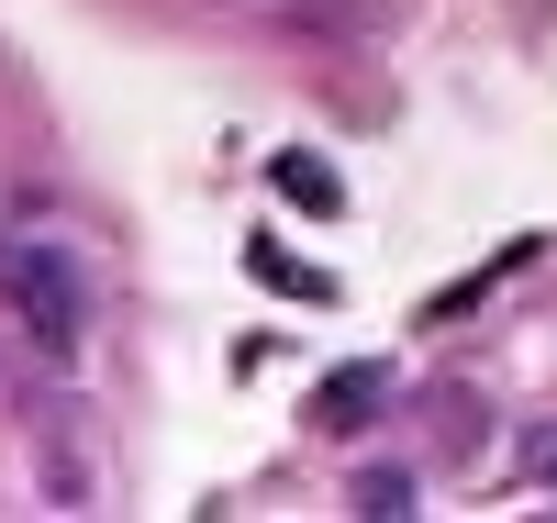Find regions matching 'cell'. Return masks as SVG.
Masks as SVG:
<instances>
[{"label": "cell", "instance_id": "277c9868", "mask_svg": "<svg viewBox=\"0 0 557 523\" xmlns=\"http://www.w3.org/2000/svg\"><path fill=\"white\" fill-rule=\"evenodd\" d=\"M246 257H257V278H268L278 301H335V278H323V267H301V257H278V246H246Z\"/></svg>", "mask_w": 557, "mask_h": 523}, {"label": "cell", "instance_id": "7a4b0ae2", "mask_svg": "<svg viewBox=\"0 0 557 523\" xmlns=\"http://www.w3.org/2000/svg\"><path fill=\"white\" fill-rule=\"evenodd\" d=\"M268 189H278L290 212H312V223H323V212H346V178L323 167V157H301V146H290V157H268Z\"/></svg>", "mask_w": 557, "mask_h": 523}, {"label": "cell", "instance_id": "3957f363", "mask_svg": "<svg viewBox=\"0 0 557 523\" xmlns=\"http://www.w3.org/2000/svg\"><path fill=\"white\" fill-rule=\"evenodd\" d=\"M380 401H391V378H380V368H346V378H323V401H312V423H323V435H357V423L380 412Z\"/></svg>", "mask_w": 557, "mask_h": 523}, {"label": "cell", "instance_id": "5b68a950", "mask_svg": "<svg viewBox=\"0 0 557 523\" xmlns=\"http://www.w3.org/2000/svg\"><path fill=\"white\" fill-rule=\"evenodd\" d=\"M357 512H412V468H368V480H357Z\"/></svg>", "mask_w": 557, "mask_h": 523}, {"label": "cell", "instance_id": "6da1fadb", "mask_svg": "<svg viewBox=\"0 0 557 523\" xmlns=\"http://www.w3.org/2000/svg\"><path fill=\"white\" fill-rule=\"evenodd\" d=\"M0 301L23 312V335L45 346V368H78L89 346V278L67 246H45V234H0Z\"/></svg>", "mask_w": 557, "mask_h": 523}]
</instances>
